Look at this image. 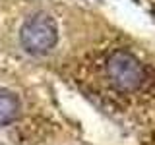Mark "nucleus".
<instances>
[{"instance_id": "obj_1", "label": "nucleus", "mask_w": 155, "mask_h": 145, "mask_svg": "<svg viewBox=\"0 0 155 145\" xmlns=\"http://www.w3.org/2000/svg\"><path fill=\"white\" fill-rule=\"evenodd\" d=\"M19 39L25 50L33 54H41V52L51 50L58 41V27L48 14H35L23 23Z\"/></svg>"}, {"instance_id": "obj_2", "label": "nucleus", "mask_w": 155, "mask_h": 145, "mask_svg": "<svg viewBox=\"0 0 155 145\" xmlns=\"http://www.w3.org/2000/svg\"><path fill=\"white\" fill-rule=\"evenodd\" d=\"M107 72L113 83L122 91L138 89L145 81V70L142 62L126 50H114L107 60Z\"/></svg>"}, {"instance_id": "obj_3", "label": "nucleus", "mask_w": 155, "mask_h": 145, "mask_svg": "<svg viewBox=\"0 0 155 145\" xmlns=\"http://www.w3.org/2000/svg\"><path fill=\"white\" fill-rule=\"evenodd\" d=\"M19 110L18 97L8 89H0V126H6L16 120Z\"/></svg>"}]
</instances>
